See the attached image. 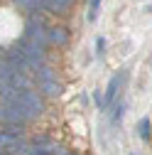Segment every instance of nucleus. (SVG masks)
<instances>
[{
  "mask_svg": "<svg viewBox=\"0 0 152 155\" xmlns=\"http://www.w3.org/2000/svg\"><path fill=\"white\" fill-rule=\"evenodd\" d=\"M140 135H142V140H150V121L147 118L140 121Z\"/></svg>",
  "mask_w": 152,
  "mask_h": 155,
  "instance_id": "f8f14e48",
  "label": "nucleus"
},
{
  "mask_svg": "<svg viewBox=\"0 0 152 155\" xmlns=\"http://www.w3.org/2000/svg\"><path fill=\"white\" fill-rule=\"evenodd\" d=\"M93 99H96V104H98V106H101V108H103V96H101V94H98V91H96V94H93Z\"/></svg>",
  "mask_w": 152,
  "mask_h": 155,
  "instance_id": "4468645a",
  "label": "nucleus"
},
{
  "mask_svg": "<svg viewBox=\"0 0 152 155\" xmlns=\"http://www.w3.org/2000/svg\"><path fill=\"white\" fill-rule=\"evenodd\" d=\"M66 40H69V35H66L64 27H49V42H54V45H64Z\"/></svg>",
  "mask_w": 152,
  "mask_h": 155,
  "instance_id": "6e6552de",
  "label": "nucleus"
},
{
  "mask_svg": "<svg viewBox=\"0 0 152 155\" xmlns=\"http://www.w3.org/2000/svg\"><path fill=\"white\" fill-rule=\"evenodd\" d=\"M74 0H42V10H49V12H64Z\"/></svg>",
  "mask_w": 152,
  "mask_h": 155,
  "instance_id": "423d86ee",
  "label": "nucleus"
},
{
  "mask_svg": "<svg viewBox=\"0 0 152 155\" xmlns=\"http://www.w3.org/2000/svg\"><path fill=\"white\" fill-rule=\"evenodd\" d=\"M25 40L37 42V45L44 47V42H49V27L42 20H37V17H30L25 22Z\"/></svg>",
  "mask_w": 152,
  "mask_h": 155,
  "instance_id": "f03ea898",
  "label": "nucleus"
},
{
  "mask_svg": "<svg viewBox=\"0 0 152 155\" xmlns=\"http://www.w3.org/2000/svg\"><path fill=\"white\" fill-rule=\"evenodd\" d=\"M0 123H5V106H0Z\"/></svg>",
  "mask_w": 152,
  "mask_h": 155,
  "instance_id": "dca6fc26",
  "label": "nucleus"
},
{
  "mask_svg": "<svg viewBox=\"0 0 152 155\" xmlns=\"http://www.w3.org/2000/svg\"><path fill=\"white\" fill-rule=\"evenodd\" d=\"M52 155H69V153H66V150H62V148H54V150H52Z\"/></svg>",
  "mask_w": 152,
  "mask_h": 155,
  "instance_id": "2eb2a0df",
  "label": "nucleus"
},
{
  "mask_svg": "<svg viewBox=\"0 0 152 155\" xmlns=\"http://www.w3.org/2000/svg\"><path fill=\"white\" fill-rule=\"evenodd\" d=\"M3 155H5V153H3Z\"/></svg>",
  "mask_w": 152,
  "mask_h": 155,
  "instance_id": "a211bd4d",
  "label": "nucleus"
},
{
  "mask_svg": "<svg viewBox=\"0 0 152 155\" xmlns=\"http://www.w3.org/2000/svg\"><path fill=\"white\" fill-rule=\"evenodd\" d=\"M27 155H52V150H47V148H37V145H32Z\"/></svg>",
  "mask_w": 152,
  "mask_h": 155,
  "instance_id": "ddd939ff",
  "label": "nucleus"
},
{
  "mask_svg": "<svg viewBox=\"0 0 152 155\" xmlns=\"http://www.w3.org/2000/svg\"><path fill=\"white\" fill-rule=\"evenodd\" d=\"M15 5H20L27 12H40L42 10V0H15Z\"/></svg>",
  "mask_w": 152,
  "mask_h": 155,
  "instance_id": "1a4fd4ad",
  "label": "nucleus"
},
{
  "mask_svg": "<svg viewBox=\"0 0 152 155\" xmlns=\"http://www.w3.org/2000/svg\"><path fill=\"white\" fill-rule=\"evenodd\" d=\"M15 104H17V106H22V108L32 116V118L42 116V111H44V101L40 99V94H34V91H30V89H20V91H17Z\"/></svg>",
  "mask_w": 152,
  "mask_h": 155,
  "instance_id": "f257e3e1",
  "label": "nucleus"
},
{
  "mask_svg": "<svg viewBox=\"0 0 152 155\" xmlns=\"http://www.w3.org/2000/svg\"><path fill=\"white\" fill-rule=\"evenodd\" d=\"M101 3H103V0H91V5H88V20H96V12H98Z\"/></svg>",
  "mask_w": 152,
  "mask_h": 155,
  "instance_id": "9b49d317",
  "label": "nucleus"
},
{
  "mask_svg": "<svg viewBox=\"0 0 152 155\" xmlns=\"http://www.w3.org/2000/svg\"><path fill=\"white\" fill-rule=\"evenodd\" d=\"M17 74H22V71L17 69L12 62H8V59H3V57H0V79H3V81H12Z\"/></svg>",
  "mask_w": 152,
  "mask_h": 155,
  "instance_id": "20e7f679",
  "label": "nucleus"
},
{
  "mask_svg": "<svg viewBox=\"0 0 152 155\" xmlns=\"http://www.w3.org/2000/svg\"><path fill=\"white\" fill-rule=\"evenodd\" d=\"M132 155H135V153H132Z\"/></svg>",
  "mask_w": 152,
  "mask_h": 155,
  "instance_id": "f3484780",
  "label": "nucleus"
},
{
  "mask_svg": "<svg viewBox=\"0 0 152 155\" xmlns=\"http://www.w3.org/2000/svg\"><path fill=\"white\" fill-rule=\"evenodd\" d=\"M40 91L47 94V96H59L62 94V86H59L56 79H42L40 81Z\"/></svg>",
  "mask_w": 152,
  "mask_h": 155,
  "instance_id": "0eeeda50",
  "label": "nucleus"
},
{
  "mask_svg": "<svg viewBox=\"0 0 152 155\" xmlns=\"http://www.w3.org/2000/svg\"><path fill=\"white\" fill-rule=\"evenodd\" d=\"M17 91H20V89H15L10 81H3V79H0V99H3V104H15Z\"/></svg>",
  "mask_w": 152,
  "mask_h": 155,
  "instance_id": "39448f33",
  "label": "nucleus"
},
{
  "mask_svg": "<svg viewBox=\"0 0 152 155\" xmlns=\"http://www.w3.org/2000/svg\"><path fill=\"white\" fill-rule=\"evenodd\" d=\"M118 84H120V79H118V76H113V79H110V84H108V94H106V99H103V106H108V104H110L113 99H116Z\"/></svg>",
  "mask_w": 152,
  "mask_h": 155,
  "instance_id": "9d476101",
  "label": "nucleus"
},
{
  "mask_svg": "<svg viewBox=\"0 0 152 155\" xmlns=\"http://www.w3.org/2000/svg\"><path fill=\"white\" fill-rule=\"evenodd\" d=\"M17 47H20V52L25 54V59H32V62H44V47L37 45V42H30V40H20L17 42Z\"/></svg>",
  "mask_w": 152,
  "mask_h": 155,
  "instance_id": "7ed1b4c3",
  "label": "nucleus"
}]
</instances>
